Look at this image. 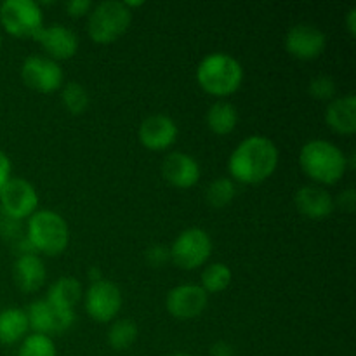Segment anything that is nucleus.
I'll list each match as a JSON object with an SVG mask.
<instances>
[{
	"label": "nucleus",
	"instance_id": "1",
	"mask_svg": "<svg viewBox=\"0 0 356 356\" xmlns=\"http://www.w3.org/2000/svg\"><path fill=\"white\" fill-rule=\"evenodd\" d=\"M280 153L266 136H249L243 139L228 160L232 177L243 184L264 183L278 167Z\"/></svg>",
	"mask_w": 356,
	"mask_h": 356
},
{
	"label": "nucleus",
	"instance_id": "2",
	"mask_svg": "<svg viewBox=\"0 0 356 356\" xmlns=\"http://www.w3.org/2000/svg\"><path fill=\"white\" fill-rule=\"evenodd\" d=\"M299 163L309 179L320 184H336L348 170V159L336 145L313 139L302 146Z\"/></svg>",
	"mask_w": 356,
	"mask_h": 356
},
{
	"label": "nucleus",
	"instance_id": "3",
	"mask_svg": "<svg viewBox=\"0 0 356 356\" xmlns=\"http://www.w3.org/2000/svg\"><path fill=\"white\" fill-rule=\"evenodd\" d=\"M197 82L211 96H232L242 86L243 68L233 56L226 52H212L198 65Z\"/></svg>",
	"mask_w": 356,
	"mask_h": 356
},
{
	"label": "nucleus",
	"instance_id": "4",
	"mask_svg": "<svg viewBox=\"0 0 356 356\" xmlns=\"http://www.w3.org/2000/svg\"><path fill=\"white\" fill-rule=\"evenodd\" d=\"M26 240L35 252L59 256L70 243V229L65 218L54 211H37L30 216Z\"/></svg>",
	"mask_w": 356,
	"mask_h": 356
},
{
	"label": "nucleus",
	"instance_id": "5",
	"mask_svg": "<svg viewBox=\"0 0 356 356\" xmlns=\"http://www.w3.org/2000/svg\"><path fill=\"white\" fill-rule=\"evenodd\" d=\"M132 23V10L120 0H106L97 3L89 13L87 33L99 45L113 44L129 30Z\"/></svg>",
	"mask_w": 356,
	"mask_h": 356
},
{
	"label": "nucleus",
	"instance_id": "6",
	"mask_svg": "<svg viewBox=\"0 0 356 356\" xmlns=\"http://www.w3.org/2000/svg\"><path fill=\"white\" fill-rule=\"evenodd\" d=\"M0 24L16 38H35L44 28V10L35 0H6L0 3Z\"/></svg>",
	"mask_w": 356,
	"mask_h": 356
},
{
	"label": "nucleus",
	"instance_id": "7",
	"mask_svg": "<svg viewBox=\"0 0 356 356\" xmlns=\"http://www.w3.org/2000/svg\"><path fill=\"white\" fill-rule=\"evenodd\" d=\"M170 261L183 270H197L209 261L212 254V240L202 228H188L181 232L170 247Z\"/></svg>",
	"mask_w": 356,
	"mask_h": 356
},
{
	"label": "nucleus",
	"instance_id": "8",
	"mask_svg": "<svg viewBox=\"0 0 356 356\" xmlns=\"http://www.w3.org/2000/svg\"><path fill=\"white\" fill-rule=\"evenodd\" d=\"M38 195L33 184L21 177H10L0 190V209L7 218L19 221L37 212Z\"/></svg>",
	"mask_w": 356,
	"mask_h": 356
},
{
	"label": "nucleus",
	"instance_id": "9",
	"mask_svg": "<svg viewBox=\"0 0 356 356\" xmlns=\"http://www.w3.org/2000/svg\"><path fill=\"white\" fill-rule=\"evenodd\" d=\"M21 79L26 83L30 89L37 90L42 94H51L54 90L61 89L63 80V70L59 63L52 61L51 58H44V56H28L21 66Z\"/></svg>",
	"mask_w": 356,
	"mask_h": 356
},
{
	"label": "nucleus",
	"instance_id": "10",
	"mask_svg": "<svg viewBox=\"0 0 356 356\" xmlns=\"http://www.w3.org/2000/svg\"><path fill=\"white\" fill-rule=\"evenodd\" d=\"M122 292L113 282L99 280L90 284L86 292V312L94 322H111L120 313Z\"/></svg>",
	"mask_w": 356,
	"mask_h": 356
},
{
	"label": "nucleus",
	"instance_id": "11",
	"mask_svg": "<svg viewBox=\"0 0 356 356\" xmlns=\"http://www.w3.org/2000/svg\"><path fill=\"white\" fill-rule=\"evenodd\" d=\"M327 47V37L318 26L308 23L294 24L285 35V49L301 61H313Z\"/></svg>",
	"mask_w": 356,
	"mask_h": 356
},
{
	"label": "nucleus",
	"instance_id": "12",
	"mask_svg": "<svg viewBox=\"0 0 356 356\" xmlns=\"http://www.w3.org/2000/svg\"><path fill=\"white\" fill-rule=\"evenodd\" d=\"M28 325L33 334H44L51 337L52 334H65L75 323V312H61L49 305L45 299H38L30 305L26 312Z\"/></svg>",
	"mask_w": 356,
	"mask_h": 356
},
{
	"label": "nucleus",
	"instance_id": "13",
	"mask_svg": "<svg viewBox=\"0 0 356 356\" xmlns=\"http://www.w3.org/2000/svg\"><path fill=\"white\" fill-rule=\"evenodd\" d=\"M209 294L195 284H183L170 289L167 294V312L177 320H193L205 312Z\"/></svg>",
	"mask_w": 356,
	"mask_h": 356
},
{
	"label": "nucleus",
	"instance_id": "14",
	"mask_svg": "<svg viewBox=\"0 0 356 356\" xmlns=\"http://www.w3.org/2000/svg\"><path fill=\"white\" fill-rule=\"evenodd\" d=\"M33 40H37L56 63L72 59L79 51V37L75 31L59 23L42 28Z\"/></svg>",
	"mask_w": 356,
	"mask_h": 356
},
{
	"label": "nucleus",
	"instance_id": "15",
	"mask_svg": "<svg viewBox=\"0 0 356 356\" xmlns=\"http://www.w3.org/2000/svg\"><path fill=\"white\" fill-rule=\"evenodd\" d=\"M177 125L167 115H152L139 125V141L152 152H163L176 143Z\"/></svg>",
	"mask_w": 356,
	"mask_h": 356
},
{
	"label": "nucleus",
	"instance_id": "16",
	"mask_svg": "<svg viewBox=\"0 0 356 356\" xmlns=\"http://www.w3.org/2000/svg\"><path fill=\"white\" fill-rule=\"evenodd\" d=\"M162 176L170 186L186 190V188H193L200 181L202 170L193 156L183 152H174L163 159Z\"/></svg>",
	"mask_w": 356,
	"mask_h": 356
},
{
	"label": "nucleus",
	"instance_id": "17",
	"mask_svg": "<svg viewBox=\"0 0 356 356\" xmlns=\"http://www.w3.org/2000/svg\"><path fill=\"white\" fill-rule=\"evenodd\" d=\"M296 207L302 216L309 219H325L334 212V198L327 190L320 186H302L296 193Z\"/></svg>",
	"mask_w": 356,
	"mask_h": 356
},
{
	"label": "nucleus",
	"instance_id": "18",
	"mask_svg": "<svg viewBox=\"0 0 356 356\" xmlns=\"http://www.w3.org/2000/svg\"><path fill=\"white\" fill-rule=\"evenodd\" d=\"M13 277L19 291L31 294V292L40 291L42 285L45 284L47 270H45L44 261L37 254H21L14 264Z\"/></svg>",
	"mask_w": 356,
	"mask_h": 356
},
{
	"label": "nucleus",
	"instance_id": "19",
	"mask_svg": "<svg viewBox=\"0 0 356 356\" xmlns=\"http://www.w3.org/2000/svg\"><path fill=\"white\" fill-rule=\"evenodd\" d=\"M325 122L337 134L351 136L356 132V96L346 94L334 97L325 111Z\"/></svg>",
	"mask_w": 356,
	"mask_h": 356
},
{
	"label": "nucleus",
	"instance_id": "20",
	"mask_svg": "<svg viewBox=\"0 0 356 356\" xmlns=\"http://www.w3.org/2000/svg\"><path fill=\"white\" fill-rule=\"evenodd\" d=\"M82 299V285L76 278L63 277L51 285L45 301L61 312H75V306Z\"/></svg>",
	"mask_w": 356,
	"mask_h": 356
},
{
	"label": "nucleus",
	"instance_id": "21",
	"mask_svg": "<svg viewBox=\"0 0 356 356\" xmlns=\"http://www.w3.org/2000/svg\"><path fill=\"white\" fill-rule=\"evenodd\" d=\"M30 330L26 312L19 308H9L0 312V343L14 344L24 339Z\"/></svg>",
	"mask_w": 356,
	"mask_h": 356
},
{
	"label": "nucleus",
	"instance_id": "22",
	"mask_svg": "<svg viewBox=\"0 0 356 356\" xmlns=\"http://www.w3.org/2000/svg\"><path fill=\"white\" fill-rule=\"evenodd\" d=\"M238 124V111L228 101H218L207 111V125L214 134L228 136Z\"/></svg>",
	"mask_w": 356,
	"mask_h": 356
},
{
	"label": "nucleus",
	"instance_id": "23",
	"mask_svg": "<svg viewBox=\"0 0 356 356\" xmlns=\"http://www.w3.org/2000/svg\"><path fill=\"white\" fill-rule=\"evenodd\" d=\"M232 284V270L222 263H212L202 273V285L207 294H218L226 291Z\"/></svg>",
	"mask_w": 356,
	"mask_h": 356
},
{
	"label": "nucleus",
	"instance_id": "24",
	"mask_svg": "<svg viewBox=\"0 0 356 356\" xmlns=\"http://www.w3.org/2000/svg\"><path fill=\"white\" fill-rule=\"evenodd\" d=\"M138 339V325L131 320H117L108 332V343L113 350H129Z\"/></svg>",
	"mask_w": 356,
	"mask_h": 356
},
{
	"label": "nucleus",
	"instance_id": "25",
	"mask_svg": "<svg viewBox=\"0 0 356 356\" xmlns=\"http://www.w3.org/2000/svg\"><path fill=\"white\" fill-rule=\"evenodd\" d=\"M61 103L72 115H82L89 106V94L79 82H68L63 86Z\"/></svg>",
	"mask_w": 356,
	"mask_h": 356
},
{
	"label": "nucleus",
	"instance_id": "26",
	"mask_svg": "<svg viewBox=\"0 0 356 356\" xmlns=\"http://www.w3.org/2000/svg\"><path fill=\"white\" fill-rule=\"evenodd\" d=\"M236 195V186L235 181L228 179V177H219V179L212 181L207 188V198L209 205L214 209H222L228 204H232V200Z\"/></svg>",
	"mask_w": 356,
	"mask_h": 356
},
{
	"label": "nucleus",
	"instance_id": "27",
	"mask_svg": "<svg viewBox=\"0 0 356 356\" xmlns=\"http://www.w3.org/2000/svg\"><path fill=\"white\" fill-rule=\"evenodd\" d=\"M54 341L44 334H30L23 339L17 356H56Z\"/></svg>",
	"mask_w": 356,
	"mask_h": 356
},
{
	"label": "nucleus",
	"instance_id": "28",
	"mask_svg": "<svg viewBox=\"0 0 356 356\" xmlns=\"http://www.w3.org/2000/svg\"><path fill=\"white\" fill-rule=\"evenodd\" d=\"M309 94L318 101H332L336 97V82L327 75L315 76L309 82Z\"/></svg>",
	"mask_w": 356,
	"mask_h": 356
},
{
	"label": "nucleus",
	"instance_id": "29",
	"mask_svg": "<svg viewBox=\"0 0 356 356\" xmlns=\"http://www.w3.org/2000/svg\"><path fill=\"white\" fill-rule=\"evenodd\" d=\"M146 261L149 263V266L160 268L165 266L170 261V250L165 245H152L146 250Z\"/></svg>",
	"mask_w": 356,
	"mask_h": 356
},
{
	"label": "nucleus",
	"instance_id": "30",
	"mask_svg": "<svg viewBox=\"0 0 356 356\" xmlns=\"http://www.w3.org/2000/svg\"><path fill=\"white\" fill-rule=\"evenodd\" d=\"M65 9L72 17H80L90 13L92 2L90 0H70V2L65 3Z\"/></svg>",
	"mask_w": 356,
	"mask_h": 356
},
{
	"label": "nucleus",
	"instance_id": "31",
	"mask_svg": "<svg viewBox=\"0 0 356 356\" xmlns=\"http://www.w3.org/2000/svg\"><path fill=\"white\" fill-rule=\"evenodd\" d=\"M355 204H356V191L353 188L343 191V193L339 195V198H337V202H334V205H337V207L344 212H353Z\"/></svg>",
	"mask_w": 356,
	"mask_h": 356
},
{
	"label": "nucleus",
	"instance_id": "32",
	"mask_svg": "<svg viewBox=\"0 0 356 356\" xmlns=\"http://www.w3.org/2000/svg\"><path fill=\"white\" fill-rule=\"evenodd\" d=\"M10 169H13L10 159L0 149V190H2L7 184V181L10 179Z\"/></svg>",
	"mask_w": 356,
	"mask_h": 356
},
{
	"label": "nucleus",
	"instance_id": "33",
	"mask_svg": "<svg viewBox=\"0 0 356 356\" xmlns=\"http://www.w3.org/2000/svg\"><path fill=\"white\" fill-rule=\"evenodd\" d=\"M211 356H235V350H233L232 344L219 341L211 348Z\"/></svg>",
	"mask_w": 356,
	"mask_h": 356
},
{
	"label": "nucleus",
	"instance_id": "34",
	"mask_svg": "<svg viewBox=\"0 0 356 356\" xmlns=\"http://www.w3.org/2000/svg\"><path fill=\"white\" fill-rule=\"evenodd\" d=\"M346 26L351 35H356V7H351L346 14Z\"/></svg>",
	"mask_w": 356,
	"mask_h": 356
},
{
	"label": "nucleus",
	"instance_id": "35",
	"mask_svg": "<svg viewBox=\"0 0 356 356\" xmlns=\"http://www.w3.org/2000/svg\"><path fill=\"white\" fill-rule=\"evenodd\" d=\"M89 277H90V280H92V284H94V282L103 280V278H101V271L97 270V268H92V270H89Z\"/></svg>",
	"mask_w": 356,
	"mask_h": 356
},
{
	"label": "nucleus",
	"instance_id": "36",
	"mask_svg": "<svg viewBox=\"0 0 356 356\" xmlns=\"http://www.w3.org/2000/svg\"><path fill=\"white\" fill-rule=\"evenodd\" d=\"M170 356H191V355H188V353H176V355H170Z\"/></svg>",
	"mask_w": 356,
	"mask_h": 356
},
{
	"label": "nucleus",
	"instance_id": "37",
	"mask_svg": "<svg viewBox=\"0 0 356 356\" xmlns=\"http://www.w3.org/2000/svg\"><path fill=\"white\" fill-rule=\"evenodd\" d=\"M0 47H2V37H0Z\"/></svg>",
	"mask_w": 356,
	"mask_h": 356
}]
</instances>
